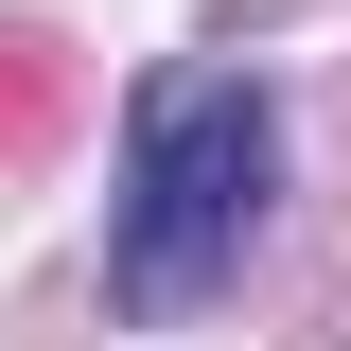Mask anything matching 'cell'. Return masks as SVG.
Listing matches in <instances>:
<instances>
[{"label": "cell", "instance_id": "obj_1", "mask_svg": "<svg viewBox=\"0 0 351 351\" xmlns=\"http://www.w3.org/2000/svg\"><path fill=\"white\" fill-rule=\"evenodd\" d=\"M263 176H281V106L246 71H158L123 123V211H106V299L123 316H193L246 263Z\"/></svg>", "mask_w": 351, "mask_h": 351}]
</instances>
